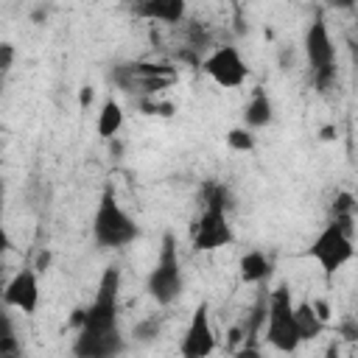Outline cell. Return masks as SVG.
<instances>
[{
    "label": "cell",
    "instance_id": "cell-10",
    "mask_svg": "<svg viewBox=\"0 0 358 358\" xmlns=\"http://www.w3.org/2000/svg\"><path fill=\"white\" fill-rule=\"evenodd\" d=\"M3 305L17 308L22 313H36L39 308V271L34 266H22L3 288Z\"/></svg>",
    "mask_w": 358,
    "mask_h": 358
},
{
    "label": "cell",
    "instance_id": "cell-11",
    "mask_svg": "<svg viewBox=\"0 0 358 358\" xmlns=\"http://www.w3.org/2000/svg\"><path fill=\"white\" fill-rule=\"evenodd\" d=\"M131 11L140 20L179 25L185 20V14H187V0H134Z\"/></svg>",
    "mask_w": 358,
    "mask_h": 358
},
{
    "label": "cell",
    "instance_id": "cell-1",
    "mask_svg": "<svg viewBox=\"0 0 358 358\" xmlns=\"http://www.w3.org/2000/svg\"><path fill=\"white\" fill-rule=\"evenodd\" d=\"M117 294H120V271L103 268L95 299L87 310H81L78 336L73 352L81 358H109L123 352V336L117 330Z\"/></svg>",
    "mask_w": 358,
    "mask_h": 358
},
{
    "label": "cell",
    "instance_id": "cell-2",
    "mask_svg": "<svg viewBox=\"0 0 358 358\" xmlns=\"http://www.w3.org/2000/svg\"><path fill=\"white\" fill-rule=\"evenodd\" d=\"M235 241V232L227 218V187L224 185H207L204 190V210L193 224V249L213 252L224 249Z\"/></svg>",
    "mask_w": 358,
    "mask_h": 358
},
{
    "label": "cell",
    "instance_id": "cell-7",
    "mask_svg": "<svg viewBox=\"0 0 358 358\" xmlns=\"http://www.w3.org/2000/svg\"><path fill=\"white\" fill-rule=\"evenodd\" d=\"M305 56H308L316 87L319 90L330 87V81L336 78V45H333L324 14H316L305 31Z\"/></svg>",
    "mask_w": 358,
    "mask_h": 358
},
{
    "label": "cell",
    "instance_id": "cell-4",
    "mask_svg": "<svg viewBox=\"0 0 358 358\" xmlns=\"http://www.w3.org/2000/svg\"><path fill=\"white\" fill-rule=\"evenodd\" d=\"M145 288H148V296H151L157 305H173V302L179 299L182 288H185V280H182V260H179L176 238H173L171 232L162 235L159 255H157L154 268L148 271Z\"/></svg>",
    "mask_w": 358,
    "mask_h": 358
},
{
    "label": "cell",
    "instance_id": "cell-13",
    "mask_svg": "<svg viewBox=\"0 0 358 358\" xmlns=\"http://www.w3.org/2000/svg\"><path fill=\"white\" fill-rule=\"evenodd\" d=\"M238 274H241L243 282L255 285V282H263V280L271 274V263H268V257H266L263 252L252 249V252H246V255L241 257V263H238Z\"/></svg>",
    "mask_w": 358,
    "mask_h": 358
},
{
    "label": "cell",
    "instance_id": "cell-25",
    "mask_svg": "<svg viewBox=\"0 0 358 358\" xmlns=\"http://www.w3.org/2000/svg\"><path fill=\"white\" fill-rule=\"evenodd\" d=\"M324 6L327 8H336V11H347V8L355 6V0H324Z\"/></svg>",
    "mask_w": 358,
    "mask_h": 358
},
{
    "label": "cell",
    "instance_id": "cell-9",
    "mask_svg": "<svg viewBox=\"0 0 358 358\" xmlns=\"http://www.w3.org/2000/svg\"><path fill=\"white\" fill-rule=\"evenodd\" d=\"M213 350H215V333H213V322H210V305L201 302L190 316V324L179 341V352L185 358H204Z\"/></svg>",
    "mask_w": 358,
    "mask_h": 358
},
{
    "label": "cell",
    "instance_id": "cell-21",
    "mask_svg": "<svg viewBox=\"0 0 358 358\" xmlns=\"http://www.w3.org/2000/svg\"><path fill=\"white\" fill-rule=\"evenodd\" d=\"M3 213H6V210H3V196H0V257H3L6 252H11V246H14V243H11V235H8L6 224H3Z\"/></svg>",
    "mask_w": 358,
    "mask_h": 358
},
{
    "label": "cell",
    "instance_id": "cell-22",
    "mask_svg": "<svg viewBox=\"0 0 358 358\" xmlns=\"http://www.w3.org/2000/svg\"><path fill=\"white\" fill-rule=\"evenodd\" d=\"M17 352H20L17 336H6V338H0V355H17Z\"/></svg>",
    "mask_w": 358,
    "mask_h": 358
},
{
    "label": "cell",
    "instance_id": "cell-24",
    "mask_svg": "<svg viewBox=\"0 0 358 358\" xmlns=\"http://www.w3.org/2000/svg\"><path fill=\"white\" fill-rule=\"evenodd\" d=\"M92 101H95V90H92V87H81V90H78V106H81V109H90Z\"/></svg>",
    "mask_w": 358,
    "mask_h": 358
},
{
    "label": "cell",
    "instance_id": "cell-19",
    "mask_svg": "<svg viewBox=\"0 0 358 358\" xmlns=\"http://www.w3.org/2000/svg\"><path fill=\"white\" fill-rule=\"evenodd\" d=\"M17 59V48L11 42H0V73H8Z\"/></svg>",
    "mask_w": 358,
    "mask_h": 358
},
{
    "label": "cell",
    "instance_id": "cell-17",
    "mask_svg": "<svg viewBox=\"0 0 358 358\" xmlns=\"http://www.w3.org/2000/svg\"><path fill=\"white\" fill-rule=\"evenodd\" d=\"M347 213H355V196L350 190H341L333 201V215H347Z\"/></svg>",
    "mask_w": 358,
    "mask_h": 358
},
{
    "label": "cell",
    "instance_id": "cell-16",
    "mask_svg": "<svg viewBox=\"0 0 358 358\" xmlns=\"http://www.w3.org/2000/svg\"><path fill=\"white\" fill-rule=\"evenodd\" d=\"M227 145H229L232 151H243V154L255 151V134H252V129H246V126L229 129V131H227Z\"/></svg>",
    "mask_w": 358,
    "mask_h": 358
},
{
    "label": "cell",
    "instance_id": "cell-12",
    "mask_svg": "<svg viewBox=\"0 0 358 358\" xmlns=\"http://www.w3.org/2000/svg\"><path fill=\"white\" fill-rule=\"evenodd\" d=\"M271 117H274V103H271V98L263 92V87H257V90L252 92L249 103L243 106V126H246V129H263V126L271 123Z\"/></svg>",
    "mask_w": 358,
    "mask_h": 358
},
{
    "label": "cell",
    "instance_id": "cell-20",
    "mask_svg": "<svg viewBox=\"0 0 358 358\" xmlns=\"http://www.w3.org/2000/svg\"><path fill=\"white\" fill-rule=\"evenodd\" d=\"M134 333H137V338H140V341H151V338L159 333V322H157V319H148V322L137 324V330H134Z\"/></svg>",
    "mask_w": 358,
    "mask_h": 358
},
{
    "label": "cell",
    "instance_id": "cell-5",
    "mask_svg": "<svg viewBox=\"0 0 358 358\" xmlns=\"http://www.w3.org/2000/svg\"><path fill=\"white\" fill-rule=\"evenodd\" d=\"M266 338L274 350L280 352H296L302 344V333L296 324L294 302L288 285H280L271 291L268 305H266Z\"/></svg>",
    "mask_w": 358,
    "mask_h": 358
},
{
    "label": "cell",
    "instance_id": "cell-27",
    "mask_svg": "<svg viewBox=\"0 0 358 358\" xmlns=\"http://www.w3.org/2000/svg\"><path fill=\"white\" fill-rule=\"evenodd\" d=\"M336 137V126H324L322 129V140H333Z\"/></svg>",
    "mask_w": 358,
    "mask_h": 358
},
{
    "label": "cell",
    "instance_id": "cell-18",
    "mask_svg": "<svg viewBox=\"0 0 358 358\" xmlns=\"http://www.w3.org/2000/svg\"><path fill=\"white\" fill-rule=\"evenodd\" d=\"M140 109L145 112V115H162V117H171L173 115V103H162V101H143L140 103Z\"/></svg>",
    "mask_w": 358,
    "mask_h": 358
},
{
    "label": "cell",
    "instance_id": "cell-26",
    "mask_svg": "<svg viewBox=\"0 0 358 358\" xmlns=\"http://www.w3.org/2000/svg\"><path fill=\"white\" fill-rule=\"evenodd\" d=\"M48 266H50V252L45 249V252H39V255H36V263H34V268H36V271H45Z\"/></svg>",
    "mask_w": 358,
    "mask_h": 358
},
{
    "label": "cell",
    "instance_id": "cell-8",
    "mask_svg": "<svg viewBox=\"0 0 358 358\" xmlns=\"http://www.w3.org/2000/svg\"><path fill=\"white\" fill-rule=\"evenodd\" d=\"M201 70L224 90H238L249 78V67H246V62H243V56L235 45H218L201 62Z\"/></svg>",
    "mask_w": 358,
    "mask_h": 358
},
{
    "label": "cell",
    "instance_id": "cell-6",
    "mask_svg": "<svg viewBox=\"0 0 358 358\" xmlns=\"http://www.w3.org/2000/svg\"><path fill=\"white\" fill-rule=\"evenodd\" d=\"M308 255L322 266V271L327 277H333L336 271H341L352 257H355V241L352 232H347L336 218L327 221L322 227V232L313 238Z\"/></svg>",
    "mask_w": 358,
    "mask_h": 358
},
{
    "label": "cell",
    "instance_id": "cell-15",
    "mask_svg": "<svg viewBox=\"0 0 358 358\" xmlns=\"http://www.w3.org/2000/svg\"><path fill=\"white\" fill-rule=\"evenodd\" d=\"M294 313H296V324H299L302 341L322 336V330H324V322L319 319V313L313 310V305H310V302H299V305H294Z\"/></svg>",
    "mask_w": 358,
    "mask_h": 358
},
{
    "label": "cell",
    "instance_id": "cell-23",
    "mask_svg": "<svg viewBox=\"0 0 358 358\" xmlns=\"http://www.w3.org/2000/svg\"><path fill=\"white\" fill-rule=\"evenodd\" d=\"M6 336H14V324H11V316L6 313V308L0 305V338Z\"/></svg>",
    "mask_w": 358,
    "mask_h": 358
},
{
    "label": "cell",
    "instance_id": "cell-3",
    "mask_svg": "<svg viewBox=\"0 0 358 358\" xmlns=\"http://www.w3.org/2000/svg\"><path fill=\"white\" fill-rule=\"evenodd\" d=\"M137 235H140V229L131 221V215L120 207L115 190L103 187V193L98 199V207H95V215H92V238H95V243L106 246V249H123Z\"/></svg>",
    "mask_w": 358,
    "mask_h": 358
},
{
    "label": "cell",
    "instance_id": "cell-14",
    "mask_svg": "<svg viewBox=\"0 0 358 358\" xmlns=\"http://www.w3.org/2000/svg\"><path fill=\"white\" fill-rule=\"evenodd\" d=\"M95 129H98V137H103V140H112L123 129V109H120V103L115 98H106L103 101V106L98 112Z\"/></svg>",
    "mask_w": 358,
    "mask_h": 358
}]
</instances>
